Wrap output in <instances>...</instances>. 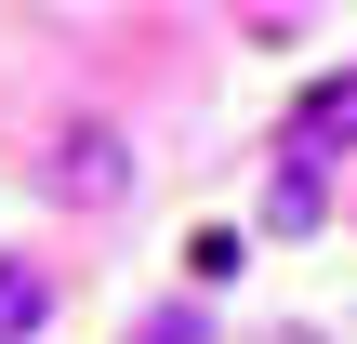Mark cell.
<instances>
[{"label":"cell","mask_w":357,"mask_h":344,"mask_svg":"<svg viewBox=\"0 0 357 344\" xmlns=\"http://www.w3.org/2000/svg\"><path fill=\"white\" fill-rule=\"evenodd\" d=\"M357 146V66H331V80H305V106H291V146H278V172H318L331 186V159Z\"/></svg>","instance_id":"6da1fadb"},{"label":"cell","mask_w":357,"mask_h":344,"mask_svg":"<svg viewBox=\"0 0 357 344\" xmlns=\"http://www.w3.org/2000/svg\"><path fill=\"white\" fill-rule=\"evenodd\" d=\"M53 186H66V199H119V186H132V159H119V133H66V159H53Z\"/></svg>","instance_id":"7a4b0ae2"},{"label":"cell","mask_w":357,"mask_h":344,"mask_svg":"<svg viewBox=\"0 0 357 344\" xmlns=\"http://www.w3.org/2000/svg\"><path fill=\"white\" fill-rule=\"evenodd\" d=\"M40 318H53V278L0 252V344H26V331H40Z\"/></svg>","instance_id":"3957f363"},{"label":"cell","mask_w":357,"mask_h":344,"mask_svg":"<svg viewBox=\"0 0 357 344\" xmlns=\"http://www.w3.org/2000/svg\"><path fill=\"white\" fill-rule=\"evenodd\" d=\"M185 278H199V292H212V278H238V239H225V225H199V239H185Z\"/></svg>","instance_id":"277c9868"},{"label":"cell","mask_w":357,"mask_h":344,"mask_svg":"<svg viewBox=\"0 0 357 344\" xmlns=\"http://www.w3.org/2000/svg\"><path fill=\"white\" fill-rule=\"evenodd\" d=\"M132 344H199V318H146V331H132Z\"/></svg>","instance_id":"5b68a950"}]
</instances>
